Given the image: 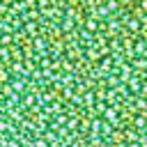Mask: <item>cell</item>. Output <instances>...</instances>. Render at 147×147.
I'll use <instances>...</instances> for the list:
<instances>
[{
	"instance_id": "1",
	"label": "cell",
	"mask_w": 147,
	"mask_h": 147,
	"mask_svg": "<svg viewBox=\"0 0 147 147\" xmlns=\"http://www.w3.org/2000/svg\"><path fill=\"white\" fill-rule=\"evenodd\" d=\"M0 147H147V0H0Z\"/></svg>"
}]
</instances>
